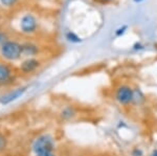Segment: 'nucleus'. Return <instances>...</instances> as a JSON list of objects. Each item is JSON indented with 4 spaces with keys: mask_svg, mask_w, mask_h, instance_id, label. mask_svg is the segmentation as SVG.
<instances>
[{
    "mask_svg": "<svg viewBox=\"0 0 157 156\" xmlns=\"http://www.w3.org/2000/svg\"><path fill=\"white\" fill-rule=\"evenodd\" d=\"M33 151L36 155L43 154V153L52 152L55 149L54 137L49 134H43L38 136L33 143Z\"/></svg>",
    "mask_w": 157,
    "mask_h": 156,
    "instance_id": "f257e3e1",
    "label": "nucleus"
},
{
    "mask_svg": "<svg viewBox=\"0 0 157 156\" xmlns=\"http://www.w3.org/2000/svg\"><path fill=\"white\" fill-rule=\"evenodd\" d=\"M1 55L9 61H16L22 56V45L14 41H6L1 46Z\"/></svg>",
    "mask_w": 157,
    "mask_h": 156,
    "instance_id": "f03ea898",
    "label": "nucleus"
},
{
    "mask_svg": "<svg viewBox=\"0 0 157 156\" xmlns=\"http://www.w3.org/2000/svg\"><path fill=\"white\" fill-rule=\"evenodd\" d=\"M114 99L120 105L127 106L134 102V90L130 86L121 85L117 87L114 93Z\"/></svg>",
    "mask_w": 157,
    "mask_h": 156,
    "instance_id": "7ed1b4c3",
    "label": "nucleus"
},
{
    "mask_svg": "<svg viewBox=\"0 0 157 156\" xmlns=\"http://www.w3.org/2000/svg\"><path fill=\"white\" fill-rule=\"evenodd\" d=\"M20 25H21L22 32L29 34V32H35V29H36V27H37V21L33 15L29 14V15H25L23 18H22L21 24Z\"/></svg>",
    "mask_w": 157,
    "mask_h": 156,
    "instance_id": "20e7f679",
    "label": "nucleus"
},
{
    "mask_svg": "<svg viewBox=\"0 0 157 156\" xmlns=\"http://www.w3.org/2000/svg\"><path fill=\"white\" fill-rule=\"evenodd\" d=\"M25 91H26V87H20L18 89L10 92L9 94H6V97H2V99L0 100V103H1V104H4V105L10 104V103H12L13 101H15V100L18 99V97H22Z\"/></svg>",
    "mask_w": 157,
    "mask_h": 156,
    "instance_id": "39448f33",
    "label": "nucleus"
},
{
    "mask_svg": "<svg viewBox=\"0 0 157 156\" xmlns=\"http://www.w3.org/2000/svg\"><path fill=\"white\" fill-rule=\"evenodd\" d=\"M40 65V62L38 60L34 59V58H29L25 61L22 62L21 66H20V69L24 72V74H29V72L35 71Z\"/></svg>",
    "mask_w": 157,
    "mask_h": 156,
    "instance_id": "423d86ee",
    "label": "nucleus"
},
{
    "mask_svg": "<svg viewBox=\"0 0 157 156\" xmlns=\"http://www.w3.org/2000/svg\"><path fill=\"white\" fill-rule=\"evenodd\" d=\"M75 115H77V110L75 109V107L70 106V105H68V106H65L62 110H61V112H60L61 119L64 120H72L73 117L75 116Z\"/></svg>",
    "mask_w": 157,
    "mask_h": 156,
    "instance_id": "0eeeda50",
    "label": "nucleus"
},
{
    "mask_svg": "<svg viewBox=\"0 0 157 156\" xmlns=\"http://www.w3.org/2000/svg\"><path fill=\"white\" fill-rule=\"evenodd\" d=\"M12 71L7 65L0 64V84H3L6 81H9L11 78Z\"/></svg>",
    "mask_w": 157,
    "mask_h": 156,
    "instance_id": "6e6552de",
    "label": "nucleus"
},
{
    "mask_svg": "<svg viewBox=\"0 0 157 156\" xmlns=\"http://www.w3.org/2000/svg\"><path fill=\"white\" fill-rule=\"evenodd\" d=\"M38 48L33 44H24L22 45V55L25 56H33V55L37 54Z\"/></svg>",
    "mask_w": 157,
    "mask_h": 156,
    "instance_id": "1a4fd4ad",
    "label": "nucleus"
},
{
    "mask_svg": "<svg viewBox=\"0 0 157 156\" xmlns=\"http://www.w3.org/2000/svg\"><path fill=\"white\" fill-rule=\"evenodd\" d=\"M7 147V139L6 137L0 132V153L3 152Z\"/></svg>",
    "mask_w": 157,
    "mask_h": 156,
    "instance_id": "9d476101",
    "label": "nucleus"
},
{
    "mask_svg": "<svg viewBox=\"0 0 157 156\" xmlns=\"http://www.w3.org/2000/svg\"><path fill=\"white\" fill-rule=\"evenodd\" d=\"M67 38L69 41H72V42H80V38H78V36H75L73 32H68L67 34Z\"/></svg>",
    "mask_w": 157,
    "mask_h": 156,
    "instance_id": "9b49d317",
    "label": "nucleus"
},
{
    "mask_svg": "<svg viewBox=\"0 0 157 156\" xmlns=\"http://www.w3.org/2000/svg\"><path fill=\"white\" fill-rule=\"evenodd\" d=\"M131 155L132 156H144V152H143V150L139 149V148H135V149L132 150Z\"/></svg>",
    "mask_w": 157,
    "mask_h": 156,
    "instance_id": "f8f14e48",
    "label": "nucleus"
},
{
    "mask_svg": "<svg viewBox=\"0 0 157 156\" xmlns=\"http://www.w3.org/2000/svg\"><path fill=\"white\" fill-rule=\"evenodd\" d=\"M1 1L4 6H12V4H14L16 2V0H1Z\"/></svg>",
    "mask_w": 157,
    "mask_h": 156,
    "instance_id": "ddd939ff",
    "label": "nucleus"
},
{
    "mask_svg": "<svg viewBox=\"0 0 157 156\" xmlns=\"http://www.w3.org/2000/svg\"><path fill=\"white\" fill-rule=\"evenodd\" d=\"M4 42H6V35H4L2 32H0V43L3 44Z\"/></svg>",
    "mask_w": 157,
    "mask_h": 156,
    "instance_id": "4468645a",
    "label": "nucleus"
},
{
    "mask_svg": "<svg viewBox=\"0 0 157 156\" xmlns=\"http://www.w3.org/2000/svg\"><path fill=\"white\" fill-rule=\"evenodd\" d=\"M36 156H57L54 152H49V153H43V154H39Z\"/></svg>",
    "mask_w": 157,
    "mask_h": 156,
    "instance_id": "2eb2a0df",
    "label": "nucleus"
},
{
    "mask_svg": "<svg viewBox=\"0 0 157 156\" xmlns=\"http://www.w3.org/2000/svg\"><path fill=\"white\" fill-rule=\"evenodd\" d=\"M150 156H157V149L152 151V153L150 154Z\"/></svg>",
    "mask_w": 157,
    "mask_h": 156,
    "instance_id": "dca6fc26",
    "label": "nucleus"
},
{
    "mask_svg": "<svg viewBox=\"0 0 157 156\" xmlns=\"http://www.w3.org/2000/svg\"><path fill=\"white\" fill-rule=\"evenodd\" d=\"M135 1H140V0H135Z\"/></svg>",
    "mask_w": 157,
    "mask_h": 156,
    "instance_id": "f3484780",
    "label": "nucleus"
}]
</instances>
